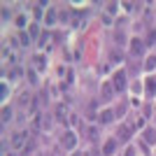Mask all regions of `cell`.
Masks as SVG:
<instances>
[{
    "label": "cell",
    "mask_w": 156,
    "mask_h": 156,
    "mask_svg": "<svg viewBox=\"0 0 156 156\" xmlns=\"http://www.w3.org/2000/svg\"><path fill=\"white\" fill-rule=\"evenodd\" d=\"M112 86H114L117 91H124V89H126V72H124V70L114 72V79H112Z\"/></svg>",
    "instance_id": "1"
},
{
    "label": "cell",
    "mask_w": 156,
    "mask_h": 156,
    "mask_svg": "<svg viewBox=\"0 0 156 156\" xmlns=\"http://www.w3.org/2000/svg\"><path fill=\"white\" fill-rule=\"evenodd\" d=\"M75 144H77V137H75V133H65V135H63V147H65V149H72Z\"/></svg>",
    "instance_id": "2"
},
{
    "label": "cell",
    "mask_w": 156,
    "mask_h": 156,
    "mask_svg": "<svg viewBox=\"0 0 156 156\" xmlns=\"http://www.w3.org/2000/svg\"><path fill=\"white\" fill-rule=\"evenodd\" d=\"M114 151H117V140H107L103 147V156H112Z\"/></svg>",
    "instance_id": "3"
},
{
    "label": "cell",
    "mask_w": 156,
    "mask_h": 156,
    "mask_svg": "<svg viewBox=\"0 0 156 156\" xmlns=\"http://www.w3.org/2000/svg\"><path fill=\"white\" fill-rule=\"evenodd\" d=\"M142 49H144V44H142L137 37L130 40V54H135V56H137V54H142Z\"/></svg>",
    "instance_id": "4"
},
{
    "label": "cell",
    "mask_w": 156,
    "mask_h": 156,
    "mask_svg": "<svg viewBox=\"0 0 156 156\" xmlns=\"http://www.w3.org/2000/svg\"><path fill=\"white\" fill-rule=\"evenodd\" d=\"M112 119H114V112H112V110H103V112H100V117H98V121H103V124H110Z\"/></svg>",
    "instance_id": "5"
},
{
    "label": "cell",
    "mask_w": 156,
    "mask_h": 156,
    "mask_svg": "<svg viewBox=\"0 0 156 156\" xmlns=\"http://www.w3.org/2000/svg\"><path fill=\"white\" fill-rule=\"evenodd\" d=\"M23 140H26V135H23V133H14V135H12V147H16V149H19V147H23Z\"/></svg>",
    "instance_id": "6"
},
{
    "label": "cell",
    "mask_w": 156,
    "mask_h": 156,
    "mask_svg": "<svg viewBox=\"0 0 156 156\" xmlns=\"http://www.w3.org/2000/svg\"><path fill=\"white\" fill-rule=\"evenodd\" d=\"M112 93H114V86H112L110 82H105V84H103V98H105V100H110Z\"/></svg>",
    "instance_id": "7"
},
{
    "label": "cell",
    "mask_w": 156,
    "mask_h": 156,
    "mask_svg": "<svg viewBox=\"0 0 156 156\" xmlns=\"http://www.w3.org/2000/svg\"><path fill=\"white\" fill-rule=\"evenodd\" d=\"M65 114H68V112H65V105H58V107H56V119H58L61 124H65Z\"/></svg>",
    "instance_id": "8"
},
{
    "label": "cell",
    "mask_w": 156,
    "mask_h": 156,
    "mask_svg": "<svg viewBox=\"0 0 156 156\" xmlns=\"http://www.w3.org/2000/svg\"><path fill=\"white\" fill-rule=\"evenodd\" d=\"M154 91H156V79L149 77V79H147V93H149V96H154Z\"/></svg>",
    "instance_id": "9"
},
{
    "label": "cell",
    "mask_w": 156,
    "mask_h": 156,
    "mask_svg": "<svg viewBox=\"0 0 156 156\" xmlns=\"http://www.w3.org/2000/svg\"><path fill=\"white\" fill-rule=\"evenodd\" d=\"M119 137H121V140H128L130 137V128L128 126H121V128H119Z\"/></svg>",
    "instance_id": "10"
},
{
    "label": "cell",
    "mask_w": 156,
    "mask_h": 156,
    "mask_svg": "<svg viewBox=\"0 0 156 156\" xmlns=\"http://www.w3.org/2000/svg\"><path fill=\"white\" fill-rule=\"evenodd\" d=\"M33 61H35V65H37L40 70H42V68H44V63H47V61H44V56H42V54H37V56H35V58H33Z\"/></svg>",
    "instance_id": "11"
},
{
    "label": "cell",
    "mask_w": 156,
    "mask_h": 156,
    "mask_svg": "<svg viewBox=\"0 0 156 156\" xmlns=\"http://www.w3.org/2000/svg\"><path fill=\"white\" fill-rule=\"evenodd\" d=\"M144 137H147V142H149V144L156 142V133H154V130H147V133H144Z\"/></svg>",
    "instance_id": "12"
},
{
    "label": "cell",
    "mask_w": 156,
    "mask_h": 156,
    "mask_svg": "<svg viewBox=\"0 0 156 156\" xmlns=\"http://www.w3.org/2000/svg\"><path fill=\"white\" fill-rule=\"evenodd\" d=\"M144 68H147V70H154V68H156V56H149V58H147V65H144Z\"/></svg>",
    "instance_id": "13"
},
{
    "label": "cell",
    "mask_w": 156,
    "mask_h": 156,
    "mask_svg": "<svg viewBox=\"0 0 156 156\" xmlns=\"http://www.w3.org/2000/svg\"><path fill=\"white\" fill-rule=\"evenodd\" d=\"M12 119V110L9 107H2V121H9Z\"/></svg>",
    "instance_id": "14"
},
{
    "label": "cell",
    "mask_w": 156,
    "mask_h": 156,
    "mask_svg": "<svg viewBox=\"0 0 156 156\" xmlns=\"http://www.w3.org/2000/svg\"><path fill=\"white\" fill-rule=\"evenodd\" d=\"M54 19H56V12L49 9V12H47V23H54Z\"/></svg>",
    "instance_id": "15"
},
{
    "label": "cell",
    "mask_w": 156,
    "mask_h": 156,
    "mask_svg": "<svg viewBox=\"0 0 156 156\" xmlns=\"http://www.w3.org/2000/svg\"><path fill=\"white\" fill-rule=\"evenodd\" d=\"M28 30H30V35H37V33H40V26H37V23H30V26H28Z\"/></svg>",
    "instance_id": "16"
},
{
    "label": "cell",
    "mask_w": 156,
    "mask_h": 156,
    "mask_svg": "<svg viewBox=\"0 0 156 156\" xmlns=\"http://www.w3.org/2000/svg\"><path fill=\"white\" fill-rule=\"evenodd\" d=\"M89 137L96 142V140H98V130H96V128H89Z\"/></svg>",
    "instance_id": "17"
},
{
    "label": "cell",
    "mask_w": 156,
    "mask_h": 156,
    "mask_svg": "<svg viewBox=\"0 0 156 156\" xmlns=\"http://www.w3.org/2000/svg\"><path fill=\"white\" fill-rule=\"evenodd\" d=\"M21 42L28 47V42H30V35H28V33H21Z\"/></svg>",
    "instance_id": "18"
},
{
    "label": "cell",
    "mask_w": 156,
    "mask_h": 156,
    "mask_svg": "<svg viewBox=\"0 0 156 156\" xmlns=\"http://www.w3.org/2000/svg\"><path fill=\"white\" fill-rule=\"evenodd\" d=\"M40 121H42L40 117H35V119H33V130H40Z\"/></svg>",
    "instance_id": "19"
},
{
    "label": "cell",
    "mask_w": 156,
    "mask_h": 156,
    "mask_svg": "<svg viewBox=\"0 0 156 156\" xmlns=\"http://www.w3.org/2000/svg\"><path fill=\"white\" fill-rule=\"evenodd\" d=\"M107 12H110V14L117 12V2H110V5H107Z\"/></svg>",
    "instance_id": "20"
},
{
    "label": "cell",
    "mask_w": 156,
    "mask_h": 156,
    "mask_svg": "<svg viewBox=\"0 0 156 156\" xmlns=\"http://www.w3.org/2000/svg\"><path fill=\"white\" fill-rule=\"evenodd\" d=\"M40 7H42V5H37L35 9H33V14H35V19H40V16H42V9H40Z\"/></svg>",
    "instance_id": "21"
},
{
    "label": "cell",
    "mask_w": 156,
    "mask_h": 156,
    "mask_svg": "<svg viewBox=\"0 0 156 156\" xmlns=\"http://www.w3.org/2000/svg\"><path fill=\"white\" fill-rule=\"evenodd\" d=\"M154 40H156V33H154V30H149V35H147V42H149V44H151Z\"/></svg>",
    "instance_id": "22"
},
{
    "label": "cell",
    "mask_w": 156,
    "mask_h": 156,
    "mask_svg": "<svg viewBox=\"0 0 156 156\" xmlns=\"http://www.w3.org/2000/svg\"><path fill=\"white\" fill-rule=\"evenodd\" d=\"M47 40H49V33H42V35H40V44H44Z\"/></svg>",
    "instance_id": "23"
},
{
    "label": "cell",
    "mask_w": 156,
    "mask_h": 156,
    "mask_svg": "<svg viewBox=\"0 0 156 156\" xmlns=\"http://www.w3.org/2000/svg\"><path fill=\"white\" fill-rule=\"evenodd\" d=\"M72 156H82V154H72Z\"/></svg>",
    "instance_id": "24"
}]
</instances>
